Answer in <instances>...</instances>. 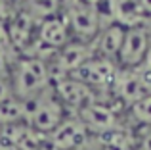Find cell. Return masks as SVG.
I'll use <instances>...</instances> for the list:
<instances>
[{
    "instance_id": "e0dca14e",
    "label": "cell",
    "mask_w": 151,
    "mask_h": 150,
    "mask_svg": "<svg viewBox=\"0 0 151 150\" xmlns=\"http://www.w3.org/2000/svg\"><path fill=\"white\" fill-rule=\"evenodd\" d=\"M128 110V117L136 125L142 127H151V94H145L144 98H140L138 102H134Z\"/></svg>"
},
{
    "instance_id": "cb8c5ba5",
    "label": "cell",
    "mask_w": 151,
    "mask_h": 150,
    "mask_svg": "<svg viewBox=\"0 0 151 150\" xmlns=\"http://www.w3.org/2000/svg\"><path fill=\"white\" fill-rule=\"evenodd\" d=\"M81 2H84V4H90V6H96L100 0H81Z\"/></svg>"
},
{
    "instance_id": "8992f818",
    "label": "cell",
    "mask_w": 151,
    "mask_h": 150,
    "mask_svg": "<svg viewBox=\"0 0 151 150\" xmlns=\"http://www.w3.org/2000/svg\"><path fill=\"white\" fill-rule=\"evenodd\" d=\"M6 29H8V35H10L12 44H14L15 52L19 56L29 54L35 48V44H37L38 21L33 19L27 12H23L19 6H15L12 15L6 19Z\"/></svg>"
},
{
    "instance_id": "8fae6325",
    "label": "cell",
    "mask_w": 151,
    "mask_h": 150,
    "mask_svg": "<svg viewBox=\"0 0 151 150\" xmlns=\"http://www.w3.org/2000/svg\"><path fill=\"white\" fill-rule=\"evenodd\" d=\"M75 116L82 121L88 133H98V135H107L111 131L119 129V114L111 104L103 102L101 98H98L96 102L88 104L86 108H82L81 112H77Z\"/></svg>"
},
{
    "instance_id": "4fadbf2b",
    "label": "cell",
    "mask_w": 151,
    "mask_h": 150,
    "mask_svg": "<svg viewBox=\"0 0 151 150\" xmlns=\"http://www.w3.org/2000/svg\"><path fill=\"white\" fill-rule=\"evenodd\" d=\"M124 31L126 27H122L121 23H111V25L103 27L98 33L96 41L92 42L94 54L117 64L119 52H121V46H122V39H124Z\"/></svg>"
},
{
    "instance_id": "5b68a950",
    "label": "cell",
    "mask_w": 151,
    "mask_h": 150,
    "mask_svg": "<svg viewBox=\"0 0 151 150\" xmlns=\"http://www.w3.org/2000/svg\"><path fill=\"white\" fill-rule=\"evenodd\" d=\"M117 69H119V66L115 62H109V60L100 58V56H92L81 68L75 69L69 77H75L77 81L88 85L100 96L101 90H111L115 75H117Z\"/></svg>"
},
{
    "instance_id": "484cf974",
    "label": "cell",
    "mask_w": 151,
    "mask_h": 150,
    "mask_svg": "<svg viewBox=\"0 0 151 150\" xmlns=\"http://www.w3.org/2000/svg\"><path fill=\"white\" fill-rule=\"evenodd\" d=\"M149 31H151V23H149Z\"/></svg>"
},
{
    "instance_id": "277c9868",
    "label": "cell",
    "mask_w": 151,
    "mask_h": 150,
    "mask_svg": "<svg viewBox=\"0 0 151 150\" xmlns=\"http://www.w3.org/2000/svg\"><path fill=\"white\" fill-rule=\"evenodd\" d=\"M96 56L94 54V44L92 42H81V41H71L63 48L55 50L48 58V68H50V77L52 83L58 79L69 77L77 68H81L88 58Z\"/></svg>"
},
{
    "instance_id": "2e32d148",
    "label": "cell",
    "mask_w": 151,
    "mask_h": 150,
    "mask_svg": "<svg viewBox=\"0 0 151 150\" xmlns=\"http://www.w3.org/2000/svg\"><path fill=\"white\" fill-rule=\"evenodd\" d=\"M17 123H27V106L17 98H10L0 104V129Z\"/></svg>"
},
{
    "instance_id": "9a60e30c",
    "label": "cell",
    "mask_w": 151,
    "mask_h": 150,
    "mask_svg": "<svg viewBox=\"0 0 151 150\" xmlns=\"http://www.w3.org/2000/svg\"><path fill=\"white\" fill-rule=\"evenodd\" d=\"M19 8L31 15L37 21H42L46 17L58 15L61 10V0H21Z\"/></svg>"
},
{
    "instance_id": "3957f363",
    "label": "cell",
    "mask_w": 151,
    "mask_h": 150,
    "mask_svg": "<svg viewBox=\"0 0 151 150\" xmlns=\"http://www.w3.org/2000/svg\"><path fill=\"white\" fill-rule=\"evenodd\" d=\"M73 41L94 42L98 33L101 31V23L94 6L84 4L81 0H67L61 12Z\"/></svg>"
},
{
    "instance_id": "7a4b0ae2",
    "label": "cell",
    "mask_w": 151,
    "mask_h": 150,
    "mask_svg": "<svg viewBox=\"0 0 151 150\" xmlns=\"http://www.w3.org/2000/svg\"><path fill=\"white\" fill-rule=\"evenodd\" d=\"M27 106V125L42 135H50L67 117V110L55 96L54 89L48 87L44 92L25 102Z\"/></svg>"
},
{
    "instance_id": "7c38bea8",
    "label": "cell",
    "mask_w": 151,
    "mask_h": 150,
    "mask_svg": "<svg viewBox=\"0 0 151 150\" xmlns=\"http://www.w3.org/2000/svg\"><path fill=\"white\" fill-rule=\"evenodd\" d=\"M111 94L117 102H121L124 108H130L134 102H138L140 98L145 96L144 89H142L138 75L134 69L128 68H119L117 75H115L113 87H111Z\"/></svg>"
},
{
    "instance_id": "6da1fadb",
    "label": "cell",
    "mask_w": 151,
    "mask_h": 150,
    "mask_svg": "<svg viewBox=\"0 0 151 150\" xmlns=\"http://www.w3.org/2000/svg\"><path fill=\"white\" fill-rule=\"evenodd\" d=\"M10 83L14 98L17 100L27 102L38 96L48 87H52L48 60L40 56H29V54L19 56L10 68Z\"/></svg>"
},
{
    "instance_id": "ffe728a7",
    "label": "cell",
    "mask_w": 151,
    "mask_h": 150,
    "mask_svg": "<svg viewBox=\"0 0 151 150\" xmlns=\"http://www.w3.org/2000/svg\"><path fill=\"white\" fill-rule=\"evenodd\" d=\"M14 10H15V6H14L12 0H0V21L6 23V19L12 15Z\"/></svg>"
},
{
    "instance_id": "d4e9b609",
    "label": "cell",
    "mask_w": 151,
    "mask_h": 150,
    "mask_svg": "<svg viewBox=\"0 0 151 150\" xmlns=\"http://www.w3.org/2000/svg\"><path fill=\"white\" fill-rule=\"evenodd\" d=\"M0 150H14L10 146V144H4V143H0Z\"/></svg>"
},
{
    "instance_id": "ba28073f",
    "label": "cell",
    "mask_w": 151,
    "mask_h": 150,
    "mask_svg": "<svg viewBox=\"0 0 151 150\" xmlns=\"http://www.w3.org/2000/svg\"><path fill=\"white\" fill-rule=\"evenodd\" d=\"M71 41H73V39H71L69 27H67L61 12H59L58 15H52V17H46V19H42V21H38L37 44L35 46H42V50H40L42 58L48 60L55 50L63 48V46H65L67 42H71ZM33 50H31V52H33Z\"/></svg>"
},
{
    "instance_id": "9c48e42d",
    "label": "cell",
    "mask_w": 151,
    "mask_h": 150,
    "mask_svg": "<svg viewBox=\"0 0 151 150\" xmlns=\"http://www.w3.org/2000/svg\"><path fill=\"white\" fill-rule=\"evenodd\" d=\"M88 141V129L77 116H67L50 135H46L48 150H78Z\"/></svg>"
},
{
    "instance_id": "30bf717a",
    "label": "cell",
    "mask_w": 151,
    "mask_h": 150,
    "mask_svg": "<svg viewBox=\"0 0 151 150\" xmlns=\"http://www.w3.org/2000/svg\"><path fill=\"white\" fill-rule=\"evenodd\" d=\"M52 89H54L55 96L59 98V102L63 104V108L73 110L75 114L81 112L82 108H86L88 104H92V102H96L100 98L88 85L77 81L75 77L58 79V81L52 83Z\"/></svg>"
},
{
    "instance_id": "d6986e66",
    "label": "cell",
    "mask_w": 151,
    "mask_h": 150,
    "mask_svg": "<svg viewBox=\"0 0 151 150\" xmlns=\"http://www.w3.org/2000/svg\"><path fill=\"white\" fill-rule=\"evenodd\" d=\"M134 71H136V75H138V81H140L144 92L151 94V69L144 68V66H138V68H134Z\"/></svg>"
},
{
    "instance_id": "7402d4cb",
    "label": "cell",
    "mask_w": 151,
    "mask_h": 150,
    "mask_svg": "<svg viewBox=\"0 0 151 150\" xmlns=\"http://www.w3.org/2000/svg\"><path fill=\"white\" fill-rule=\"evenodd\" d=\"M140 66H144V68L151 69V42H149L147 50H145V56H144V60H142V64H140Z\"/></svg>"
},
{
    "instance_id": "52a82bcc",
    "label": "cell",
    "mask_w": 151,
    "mask_h": 150,
    "mask_svg": "<svg viewBox=\"0 0 151 150\" xmlns=\"http://www.w3.org/2000/svg\"><path fill=\"white\" fill-rule=\"evenodd\" d=\"M149 23H145V25L126 27L121 52H119V58H117L119 68L134 69V68H138V66L142 64V60H144V56H145V50H147V46L151 42Z\"/></svg>"
},
{
    "instance_id": "5bb4252c",
    "label": "cell",
    "mask_w": 151,
    "mask_h": 150,
    "mask_svg": "<svg viewBox=\"0 0 151 150\" xmlns=\"http://www.w3.org/2000/svg\"><path fill=\"white\" fill-rule=\"evenodd\" d=\"M115 21L122 27L145 25L147 15L140 6V0H115Z\"/></svg>"
},
{
    "instance_id": "ac0fdd59",
    "label": "cell",
    "mask_w": 151,
    "mask_h": 150,
    "mask_svg": "<svg viewBox=\"0 0 151 150\" xmlns=\"http://www.w3.org/2000/svg\"><path fill=\"white\" fill-rule=\"evenodd\" d=\"M14 98L12 92V83H10V73L8 71H0V104L6 100Z\"/></svg>"
},
{
    "instance_id": "603a6c76",
    "label": "cell",
    "mask_w": 151,
    "mask_h": 150,
    "mask_svg": "<svg viewBox=\"0 0 151 150\" xmlns=\"http://www.w3.org/2000/svg\"><path fill=\"white\" fill-rule=\"evenodd\" d=\"M140 6H142V10H144V14L147 15V17H151V0H140Z\"/></svg>"
},
{
    "instance_id": "44dd1931",
    "label": "cell",
    "mask_w": 151,
    "mask_h": 150,
    "mask_svg": "<svg viewBox=\"0 0 151 150\" xmlns=\"http://www.w3.org/2000/svg\"><path fill=\"white\" fill-rule=\"evenodd\" d=\"M136 150H151V127L145 129V133L136 143Z\"/></svg>"
}]
</instances>
